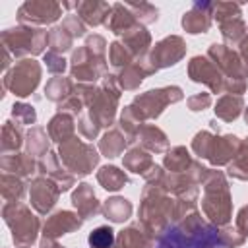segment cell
Here are the masks:
<instances>
[{
    "mask_svg": "<svg viewBox=\"0 0 248 248\" xmlns=\"http://www.w3.org/2000/svg\"><path fill=\"white\" fill-rule=\"evenodd\" d=\"M172 207H174V196H170L163 186L145 184V188L141 190V203L138 209L140 223L155 238H159L163 232L170 229Z\"/></svg>",
    "mask_w": 248,
    "mask_h": 248,
    "instance_id": "cell-1",
    "label": "cell"
},
{
    "mask_svg": "<svg viewBox=\"0 0 248 248\" xmlns=\"http://www.w3.org/2000/svg\"><path fill=\"white\" fill-rule=\"evenodd\" d=\"M202 186H203L202 211L207 217V221L215 227L229 225L232 219V198H231L227 174L223 170L209 169V174Z\"/></svg>",
    "mask_w": 248,
    "mask_h": 248,
    "instance_id": "cell-2",
    "label": "cell"
},
{
    "mask_svg": "<svg viewBox=\"0 0 248 248\" xmlns=\"http://www.w3.org/2000/svg\"><path fill=\"white\" fill-rule=\"evenodd\" d=\"M2 48H6L14 58L23 60L37 54H45L48 46V31L33 25H16L8 27L0 35Z\"/></svg>",
    "mask_w": 248,
    "mask_h": 248,
    "instance_id": "cell-3",
    "label": "cell"
},
{
    "mask_svg": "<svg viewBox=\"0 0 248 248\" xmlns=\"http://www.w3.org/2000/svg\"><path fill=\"white\" fill-rule=\"evenodd\" d=\"M4 223L8 225L12 232V240L17 248H29L37 240V234L41 231L39 217L21 202H10L2 207Z\"/></svg>",
    "mask_w": 248,
    "mask_h": 248,
    "instance_id": "cell-4",
    "label": "cell"
},
{
    "mask_svg": "<svg viewBox=\"0 0 248 248\" xmlns=\"http://www.w3.org/2000/svg\"><path fill=\"white\" fill-rule=\"evenodd\" d=\"M58 157L74 176H87L99 165L101 153L93 143L79 140L78 136L58 145Z\"/></svg>",
    "mask_w": 248,
    "mask_h": 248,
    "instance_id": "cell-5",
    "label": "cell"
},
{
    "mask_svg": "<svg viewBox=\"0 0 248 248\" xmlns=\"http://www.w3.org/2000/svg\"><path fill=\"white\" fill-rule=\"evenodd\" d=\"M41 74H43V68L35 58L17 60L2 78L4 91H10L19 99L29 97L37 89L41 81Z\"/></svg>",
    "mask_w": 248,
    "mask_h": 248,
    "instance_id": "cell-6",
    "label": "cell"
},
{
    "mask_svg": "<svg viewBox=\"0 0 248 248\" xmlns=\"http://www.w3.org/2000/svg\"><path fill=\"white\" fill-rule=\"evenodd\" d=\"M120 85L116 81L114 74H107L101 79L99 85V93L97 99L93 101V105L89 107V116L101 126V128H108L114 124L116 120V108H118V101H120Z\"/></svg>",
    "mask_w": 248,
    "mask_h": 248,
    "instance_id": "cell-7",
    "label": "cell"
},
{
    "mask_svg": "<svg viewBox=\"0 0 248 248\" xmlns=\"http://www.w3.org/2000/svg\"><path fill=\"white\" fill-rule=\"evenodd\" d=\"M108 74V58L97 56L85 45L78 46L70 58V78L78 83H93Z\"/></svg>",
    "mask_w": 248,
    "mask_h": 248,
    "instance_id": "cell-8",
    "label": "cell"
},
{
    "mask_svg": "<svg viewBox=\"0 0 248 248\" xmlns=\"http://www.w3.org/2000/svg\"><path fill=\"white\" fill-rule=\"evenodd\" d=\"M182 99H184V93L178 85H167V87H157V89H149L145 93L136 95L132 105L138 107V110L147 122V120L159 118L169 105H174Z\"/></svg>",
    "mask_w": 248,
    "mask_h": 248,
    "instance_id": "cell-9",
    "label": "cell"
},
{
    "mask_svg": "<svg viewBox=\"0 0 248 248\" xmlns=\"http://www.w3.org/2000/svg\"><path fill=\"white\" fill-rule=\"evenodd\" d=\"M62 17V4L54 0H27L17 8L19 25H52Z\"/></svg>",
    "mask_w": 248,
    "mask_h": 248,
    "instance_id": "cell-10",
    "label": "cell"
},
{
    "mask_svg": "<svg viewBox=\"0 0 248 248\" xmlns=\"http://www.w3.org/2000/svg\"><path fill=\"white\" fill-rule=\"evenodd\" d=\"M184 56H186V43L180 35H169L161 39L159 43H155V46L147 54L149 64L155 72L178 64Z\"/></svg>",
    "mask_w": 248,
    "mask_h": 248,
    "instance_id": "cell-11",
    "label": "cell"
},
{
    "mask_svg": "<svg viewBox=\"0 0 248 248\" xmlns=\"http://www.w3.org/2000/svg\"><path fill=\"white\" fill-rule=\"evenodd\" d=\"M188 78L196 83H202L209 87L211 93H225L227 78L221 74V70L207 58V56H194L188 62Z\"/></svg>",
    "mask_w": 248,
    "mask_h": 248,
    "instance_id": "cell-12",
    "label": "cell"
},
{
    "mask_svg": "<svg viewBox=\"0 0 248 248\" xmlns=\"http://www.w3.org/2000/svg\"><path fill=\"white\" fill-rule=\"evenodd\" d=\"M60 188L54 180L46 178V176H33L29 180V202L31 207L39 213V215H46L54 209L58 198H60Z\"/></svg>",
    "mask_w": 248,
    "mask_h": 248,
    "instance_id": "cell-13",
    "label": "cell"
},
{
    "mask_svg": "<svg viewBox=\"0 0 248 248\" xmlns=\"http://www.w3.org/2000/svg\"><path fill=\"white\" fill-rule=\"evenodd\" d=\"M205 56L221 70V74H223L227 79H248L246 74H244L242 62H240L238 50L229 48V46L223 45V43H213V45L207 48V54H205Z\"/></svg>",
    "mask_w": 248,
    "mask_h": 248,
    "instance_id": "cell-14",
    "label": "cell"
},
{
    "mask_svg": "<svg viewBox=\"0 0 248 248\" xmlns=\"http://www.w3.org/2000/svg\"><path fill=\"white\" fill-rule=\"evenodd\" d=\"M81 225H83V217L78 211L60 209V211H54L52 215H48L46 221L43 223V236L58 240L64 234L79 231Z\"/></svg>",
    "mask_w": 248,
    "mask_h": 248,
    "instance_id": "cell-15",
    "label": "cell"
},
{
    "mask_svg": "<svg viewBox=\"0 0 248 248\" xmlns=\"http://www.w3.org/2000/svg\"><path fill=\"white\" fill-rule=\"evenodd\" d=\"M39 172L41 176L54 180L60 192H66L76 184V176L64 167V163L58 157V151H48L43 159H39Z\"/></svg>",
    "mask_w": 248,
    "mask_h": 248,
    "instance_id": "cell-16",
    "label": "cell"
},
{
    "mask_svg": "<svg viewBox=\"0 0 248 248\" xmlns=\"http://www.w3.org/2000/svg\"><path fill=\"white\" fill-rule=\"evenodd\" d=\"M182 27L190 35L207 33L213 23V2H196L180 19Z\"/></svg>",
    "mask_w": 248,
    "mask_h": 248,
    "instance_id": "cell-17",
    "label": "cell"
},
{
    "mask_svg": "<svg viewBox=\"0 0 248 248\" xmlns=\"http://www.w3.org/2000/svg\"><path fill=\"white\" fill-rule=\"evenodd\" d=\"M242 140L236 138L234 134H225V136H215L213 138V145L209 151L207 161L213 167H227L238 153Z\"/></svg>",
    "mask_w": 248,
    "mask_h": 248,
    "instance_id": "cell-18",
    "label": "cell"
},
{
    "mask_svg": "<svg viewBox=\"0 0 248 248\" xmlns=\"http://www.w3.org/2000/svg\"><path fill=\"white\" fill-rule=\"evenodd\" d=\"M72 205L83 217V221L85 219H93L99 213H103V205H101L93 186L87 184V182H81V184L76 186V190L72 192Z\"/></svg>",
    "mask_w": 248,
    "mask_h": 248,
    "instance_id": "cell-19",
    "label": "cell"
},
{
    "mask_svg": "<svg viewBox=\"0 0 248 248\" xmlns=\"http://www.w3.org/2000/svg\"><path fill=\"white\" fill-rule=\"evenodd\" d=\"M0 169H2V172L16 174L25 180V178H31L35 174V170H39V161H35V157L29 155L27 151L6 153L0 157Z\"/></svg>",
    "mask_w": 248,
    "mask_h": 248,
    "instance_id": "cell-20",
    "label": "cell"
},
{
    "mask_svg": "<svg viewBox=\"0 0 248 248\" xmlns=\"http://www.w3.org/2000/svg\"><path fill=\"white\" fill-rule=\"evenodd\" d=\"M112 4L103 2V0H78L74 2L76 16L87 25V27H99L105 25L108 14H110Z\"/></svg>",
    "mask_w": 248,
    "mask_h": 248,
    "instance_id": "cell-21",
    "label": "cell"
},
{
    "mask_svg": "<svg viewBox=\"0 0 248 248\" xmlns=\"http://www.w3.org/2000/svg\"><path fill=\"white\" fill-rule=\"evenodd\" d=\"M114 248H155V236L138 221L116 234Z\"/></svg>",
    "mask_w": 248,
    "mask_h": 248,
    "instance_id": "cell-22",
    "label": "cell"
},
{
    "mask_svg": "<svg viewBox=\"0 0 248 248\" xmlns=\"http://www.w3.org/2000/svg\"><path fill=\"white\" fill-rule=\"evenodd\" d=\"M138 23V19L134 17V14L130 12V8L126 6V2H114L110 8V14L105 21V27L108 31H112L118 37H124L126 33H130Z\"/></svg>",
    "mask_w": 248,
    "mask_h": 248,
    "instance_id": "cell-23",
    "label": "cell"
},
{
    "mask_svg": "<svg viewBox=\"0 0 248 248\" xmlns=\"http://www.w3.org/2000/svg\"><path fill=\"white\" fill-rule=\"evenodd\" d=\"M76 130H78L76 116H72L68 112H56L46 124V132L50 136V141H54L58 145L76 138Z\"/></svg>",
    "mask_w": 248,
    "mask_h": 248,
    "instance_id": "cell-24",
    "label": "cell"
},
{
    "mask_svg": "<svg viewBox=\"0 0 248 248\" xmlns=\"http://www.w3.org/2000/svg\"><path fill=\"white\" fill-rule=\"evenodd\" d=\"M136 141H140V145L143 149H147L149 153H167L169 151V138L155 124H143L138 132Z\"/></svg>",
    "mask_w": 248,
    "mask_h": 248,
    "instance_id": "cell-25",
    "label": "cell"
},
{
    "mask_svg": "<svg viewBox=\"0 0 248 248\" xmlns=\"http://www.w3.org/2000/svg\"><path fill=\"white\" fill-rule=\"evenodd\" d=\"M130 140L122 134V130L116 126V128H110L108 132H105L103 136H101V140H99V153L103 155V157H108V159H112V157H118V155H122L126 149H130Z\"/></svg>",
    "mask_w": 248,
    "mask_h": 248,
    "instance_id": "cell-26",
    "label": "cell"
},
{
    "mask_svg": "<svg viewBox=\"0 0 248 248\" xmlns=\"http://www.w3.org/2000/svg\"><path fill=\"white\" fill-rule=\"evenodd\" d=\"M122 43L132 52L134 60H140V58H145L151 50V33L143 25H136L130 33L122 37Z\"/></svg>",
    "mask_w": 248,
    "mask_h": 248,
    "instance_id": "cell-27",
    "label": "cell"
},
{
    "mask_svg": "<svg viewBox=\"0 0 248 248\" xmlns=\"http://www.w3.org/2000/svg\"><path fill=\"white\" fill-rule=\"evenodd\" d=\"M122 165L126 170L143 176L155 163H153V155L147 149H143L141 145H134L122 155Z\"/></svg>",
    "mask_w": 248,
    "mask_h": 248,
    "instance_id": "cell-28",
    "label": "cell"
},
{
    "mask_svg": "<svg viewBox=\"0 0 248 248\" xmlns=\"http://www.w3.org/2000/svg\"><path fill=\"white\" fill-rule=\"evenodd\" d=\"M215 118L223 120V122H232L240 116V112L244 110V99L242 95H231V93H223L217 103H215Z\"/></svg>",
    "mask_w": 248,
    "mask_h": 248,
    "instance_id": "cell-29",
    "label": "cell"
},
{
    "mask_svg": "<svg viewBox=\"0 0 248 248\" xmlns=\"http://www.w3.org/2000/svg\"><path fill=\"white\" fill-rule=\"evenodd\" d=\"M219 31L223 37V45L236 50V46H240L242 41L248 37V23L242 17H234V19L219 23Z\"/></svg>",
    "mask_w": 248,
    "mask_h": 248,
    "instance_id": "cell-30",
    "label": "cell"
},
{
    "mask_svg": "<svg viewBox=\"0 0 248 248\" xmlns=\"http://www.w3.org/2000/svg\"><path fill=\"white\" fill-rule=\"evenodd\" d=\"M143 124H147L145 122V118L141 116V112L138 110V107L136 105H128V107H124L122 108V112H120V118H118V128L122 130V134L130 140V143H134L136 141V138H138V132H140V128L143 126Z\"/></svg>",
    "mask_w": 248,
    "mask_h": 248,
    "instance_id": "cell-31",
    "label": "cell"
},
{
    "mask_svg": "<svg viewBox=\"0 0 248 248\" xmlns=\"http://www.w3.org/2000/svg\"><path fill=\"white\" fill-rule=\"evenodd\" d=\"M25 134L27 132H23V126H19L17 122L6 120L2 126V141H0L2 155L17 153L21 149V145H25Z\"/></svg>",
    "mask_w": 248,
    "mask_h": 248,
    "instance_id": "cell-32",
    "label": "cell"
},
{
    "mask_svg": "<svg viewBox=\"0 0 248 248\" xmlns=\"http://www.w3.org/2000/svg\"><path fill=\"white\" fill-rule=\"evenodd\" d=\"M25 151L43 159L50 151V136L43 126H31L25 134Z\"/></svg>",
    "mask_w": 248,
    "mask_h": 248,
    "instance_id": "cell-33",
    "label": "cell"
},
{
    "mask_svg": "<svg viewBox=\"0 0 248 248\" xmlns=\"http://www.w3.org/2000/svg\"><path fill=\"white\" fill-rule=\"evenodd\" d=\"M132 211H134L132 202L122 198V196H112V198L103 202V215L110 223H124V221H128Z\"/></svg>",
    "mask_w": 248,
    "mask_h": 248,
    "instance_id": "cell-34",
    "label": "cell"
},
{
    "mask_svg": "<svg viewBox=\"0 0 248 248\" xmlns=\"http://www.w3.org/2000/svg\"><path fill=\"white\" fill-rule=\"evenodd\" d=\"M74 85L76 81L72 78H64V76H54L46 81L45 85V97L56 105L64 103L72 93H74Z\"/></svg>",
    "mask_w": 248,
    "mask_h": 248,
    "instance_id": "cell-35",
    "label": "cell"
},
{
    "mask_svg": "<svg viewBox=\"0 0 248 248\" xmlns=\"http://www.w3.org/2000/svg\"><path fill=\"white\" fill-rule=\"evenodd\" d=\"M194 159L190 155V151L184 145H174L165 153L163 159V169L169 172H186L192 167Z\"/></svg>",
    "mask_w": 248,
    "mask_h": 248,
    "instance_id": "cell-36",
    "label": "cell"
},
{
    "mask_svg": "<svg viewBox=\"0 0 248 248\" xmlns=\"http://www.w3.org/2000/svg\"><path fill=\"white\" fill-rule=\"evenodd\" d=\"M145 78H147L145 68L140 62H136V60L130 66H126L124 70H120L116 74V81H118V85H120L122 91H136Z\"/></svg>",
    "mask_w": 248,
    "mask_h": 248,
    "instance_id": "cell-37",
    "label": "cell"
},
{
    "mask_svg": "<svg viewBox=\"0 0 248 248\" xmlns=\"http://www.w3.org/2000/svg\"><path fill=\"white\" fill-rule=\"evenodd\" d=\"M97 182L108 192H118L124 184H128V174L114 165H105L97 170Z\"/></svg>",
    "mask_w": 248,
    "mask_h": 248,
    "instance_id": "cell-38",
    "label": "cell"
},
{
    "mask_svg": "<svg viewBox=\"0 0 248 248\" xmlns=\"http://www.w3.org/2000/svg\"><path fill=\"white\" fill-rule=\"evenodd\" d=\"M0 194H2V198H4L6 203H10V202H21V198L25 194V182H23V178H19L16 174L2 172V176H0Z\"/></svg>",
    "mask_w": 248,
    "mask_h": 248,
    "instance_id": "cell-39",
    "label": "cell"
},
{
    "mask_svg": "<svg viewBox=\"0 0 248 248\" xmlns=\"http://www.w3.org/2000/svg\"><path fill=\"white\" fill-rule=\"evenodd\" d=\"M134 62L132 52L126 48V45L122 41H112L108 45V66L118 74L120 70H124L126 66H130Z\"/></svg>",
    "mask_w": 248,
    "mask_h": 248,
    "instance_id": "cell-40",
    "label": "cell"
},
{
    "mask_svg": "<svg viewBox=\"0 0 248 248\" xmlns=\"http://www.w3.org/2000/svg\"><path fill=\"white\" fill-rule=\"evenodd\" d=\"M227 176L234 180H248V141L242 140L236 157L227 165Z\"/></svg>",
    "mask_w": 248,
    "mask_h": 248,
    "instance_id": "cell-41",
    "label": "cell"
},
{
    "mask_svg": "<svg viewBox=\"0 0 248 248\" xmlns=\"http://www.w3.org/2000/svg\"><path fill=\"white\" fill-rule=\"evenodd\" d=\"M74 37L62 27V25H54V27H50V31H48V50H52V52H56V54H64V52H68L70 48H72V45H74Z\"/></svg>",
    "mask_w": 248,
    "mask_h": 248,
    "instance_id": "cell-42",
    "label": "cell"
},
{
    "mask_svg": "<svg viewBox=\"0 0 248 248\" xmlns=\"http://www.w3.org/2000/svg\"><path fill=\"white\" fill-rule=\"evenodd\" d=\"M126 6L130 8V12L138 19V23L143 27L149 23H155L159 17V10L149 2H126Z\"/></svg>",
    "mask_w": 248,
    "mask_h": 248,
    "instance_id": "cell-43",
    "label": "cell"
},
{
    "mask_svg": "<svg viewBox=\"0 0 248 248\" xmlns=\"http://www.w3.org/2000/svg\"><path fill=\"white\" fill-rule=\"evenodd\" d=\"M87 242L89 248H112L116 242V234L108 225H101L89 232Z\"/></svg>",
    "mask_w": 248,
    "mask_h": 248,
    "instance_id": "cell-44",
    "label": "cell"
},
{
    "mask_svg": "<svg viewBox=\"0 0 248 248\" xmlns=\"http://www.w3.org/2000/svg\"><path fill=\"white\" fill-rule=\"evenodd\" d=\"M242 17V4L238 2H213V19L217 23Z\"/></svg>",
    "mask_w": 248,
    "mask_h": 248,
    "instance_id": "cell-45",
    "label": "cell"
},
{
    "mask_svg": "<svg viewBox=\"0 0 248 248\" xmlns=\"http://www.w3.org/2000/svg\"><path fill=\"white\" fill-rule=\"evenodd\" d=\"M12 118L19 126H33L37 122V110L33 105L27 103H14L12 107Z\"/></svg>",
    "mask_w": 248,
    "mask_h": 248,
    "instance_id": "cell-46",
    "label": "cell"
},
{
    "mask_svg": "<svg viewBox=\"0 0 248 248\" xmlns=\"http://www.w3.org/2000/svg\"><path fill=\"white\" fill-rule=\"evenodd\" d=\"M213 138H215V134L209 132V130L198 132L194 136V140H192V151L200 159H207L209 157V151H211V145H213Z\"/></svg>",
    "mask_w": 248,
    "mask_h": 248,
    "instance_id": "cell-47",
    "label": "cell"
},
{
    "mask_svg": "<svg viewBox=\"0 0 248 248\" xmlns=\"http://www.w3.org/2000/svg\"><path fill=\"white\" fill-rule=\"evenodd\" d=\"M219 240H221L223 248H240L244 244L246 236H242L236 227L225 225V227H219Z\"/></svg>",
    "mask_w": 248,
    "mask_h": 248,
    "instance_id": "cell-48",
    "label": "cell"
},
{
    "mask_svg": "<svg viewBox=\"0 0 248 248\" xmlns=\"http://www.w3.org/2000/svg\"><path fill=\"white\" fill-rule=\"evenodd\" d=\"M78 132L85 138V140H95L101 132V126L89 116V112H83L79 118H78Z\"/></svg>",
    "mask_w": 248,
    "mask_h": 248,
    "instance_id": "cell-49",
    "label": "cell"
},
{
    "mask_svg": "<svg viewBox=\"0 0 248 248\" xmlns=\"http://www.w3.org/2000/svg\"><path fill=\"white\" fill-rule=\"evenodd\" d=\"M43 62H45V66H46V70L50 72V74H54V76H62L64 72H66V58L62 56V54H56V52H52V50H46L45 54H43Z\"/></svg>",
    "mask_w": 248,
    "mask_h": 248,
    "instance_id": "cell-50",
    "label": "cell"
},
{
    "mask_svg": "<svg viewBox=\"0 0 248 248\" xmlns=\"http://www.w3.org/2000/svg\"><path fill=\"white\" fill-rule=\"evenodd\" d=\"M97 93H99V87H95L93 83H76L72 95H76L85 105V108H89L93 105V101L97 99Z\"/></svg>",
    "mask_w": 248,
    "mask_h": 248,
    "instance_id": "cell-51",
    "label": "cell"
},
{
    "mask_svg": "<svg viewBox=\"0 0 248 248\" xmlns=\"http://www.w3.org/2000/svg\"><path fill=\"white\" fill-rule=\"evenodd\" d=\"M74 39H78V37H85V31H87V25L76 16V14H68L64 19H62V23H60Z\"/></svg>",
    "mask_w": 248,
    "mask_h": 248,
    "instance_id": "cell-52",
    "label": "cell"
},
{
    "mask_svg": "<svg viewBox=\"0 0 248 248\" xmlns=\"http://www.w3.org/2000/svg\"><path fill=\"white\" fill-rule=\"evenodd\" d=\"M186 105L192 112H200V110H205L211 107V93L207 91H200V93H194L186 99Z\"/></svg>",
    "mask_w": 248,
    "mask_h": 248,
    "instance_id": "cell-53",
    "label": "cell"
},
{
    "mask_svg": "<svg viewBox=\"0 0 248 248\" xmlns=\"http://www.w3.org/2000/svg\"><path fill=\"white\" fill-rule=\"evenodd\" d=\"M83 110H85V105H83L76 95H70L64 103L58 105V112H68V114H72V116H81Z\"/></svg>",
    "mask_w": 248,
    "mask_h": 248,
    "instance_id": "cell-54",
    "label": "cell"
},
{
    "mask_svg": "<svg viewBox=\"0 0 248 248\" xmlns=\"http://www.w3.org/2000/svg\"><path fill=\"white\" fill-rule=\"evenodd\" d=\"M85 46H87L91 52H95L97 56H105V52H107V48H108L105 37H103V35H97V33L85 37Z\"/></svg>",
    "mask_w": 248,
    "mask_h": 248,
    "instance_id": "cell-55",
    "label": "cell"
},
{
    "mask_svg": "<svg viewBox=\"0 0 248 248\" xmlns=\"http://www.w3.org/2000/svg\"><path fill=\"white\" fill-rule=\"evenodd\" d=\"M234 227L238 229V232H240L242 236L248 238V203L238 209L236 219H234Z\"/></svg>",
    "mask_w": 248,
    "mask_h": 248,
    "instance_id": "cell-56",
    "label": "cell"
},
{
    "mask_svg": "<svg viewBox=\"0 0 248 248\" xmlns=\"http://www.w3.org/2000/svg\"><path fill=\"white\" fill-rule=\"evenodd\" d=\"M238 56H240V62H242V68H244V74L248 78V37L242 41V45L238 46Z\"/></svg>",
    "mask_w": 248,
    "mask_h": 248,
    "instance_id": "cell-57",
    "label": "cell"
},
{
    "mask_svg": "<svg viewBox=\"0 0 248 248\" xmlns=\"http://www.w3.org/2000/svg\"><path fill=\"white\" fill-rule=\"evenodd\" d=\"M12 58H14V56H12L6 48H2V70H4V74L12 68Z\"/></svg>",
    "mask_w": 248,
    "mask_h": 248,
    "instance_id": "cell-58",
    "label": "cell"
},
{
    "mask_svg": "<svg viewBox=\"0 0 248 248\" xmlns=\"http://www.w3.org/2000/svg\"><path fill=\"white\" fill-rule=\"evenodd\" d=\"M39 248H60V244H58V240H54V238H41V242H39Z\"/></svg>",
    "mask_w": 248,
    "mask_h": 248,
    "instance_id": "cell-59",
    "label": "cell"
},
{
    "mask_svg": "<svg viewBox=\"0 0 248 248\" xmlns=\"http://www.w3.org/2000/svg\"><path fill=\"white\" fill-rule=\"evenodd\" d=\"M209 124H211V130H217V132H219V126H217V118H215V120H211Z\"/></svg>",
    "mask_w": 248,
    "mask_h": 248,
    "instance_id": "cell-60",
    "label": "cell"
},
{
    "mask_svg": "<svg viewBox=\"0 0 248 248\" xmlns=\"http://www.w3.org/2000/svg\"><path fill=\"white\" fill-rule=\"evenodd\" d=\"M244 122H246V124H248V107H246V108H244Z\"/></svg>",
    "mask_w": 248,
    "mask_h": 248,
    "instance_id": "cell-61",
    "label": "cell"
},
{
    "mask_svg": "<svg viewBox=\"0 0 248 248\" xmlns=\"http://www.w3.org/2000/svg\"><path fill=\"white\" fill-rule=\"evenodd\" d=\"M60 248H66V246H60Z\"/></svg>",
    "mask_w": 248,
    "mask_h": 248,
    "instance_id": "cell-62",
    "label": "cell"
},
{
    "mask_svg": "<svg viewBox=\"0 0 248 248\" xmlns=\"http://www.w3.org/2000/svg\"><path fill=\"white\" fill-rule=\"evenodd\" d=\"M246 141H248V138H246Z\"/></svg>",
    "mask_w": 248,
    "mask_h": 248,
    "instance_id": "cell-63",
    "label": "cell"
},
{
    "mask_svg": "<svg viewBox=\"0 0 248 248\" xmlns=\"http://www.w3.org/2000/svg\"><path fill=\"white\" fill-rule=\"evenodd\" d=\"M29 248H31V246H29Z\"/></svg>",
    "mask_w": 248,
    "mask_h": 248,
    "instance_id": "cell-64",
    "label": "cell"
}]
</instances>
